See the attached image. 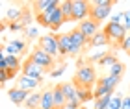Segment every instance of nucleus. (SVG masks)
Masks as SVG:
<instances>
[{
    "label": "nucleus",
    "instance_id": "obj_23",
    "mask_svg": "<svg viewBox=\"0 0 130 109\" xmlns=\"http://www.w3.org/2000/svg\"><path fill=\"white\" fill-rule=\"evenodd\" d=\"M115 63H119V59H117L115 54H106L102 59L99 61V65H100V67H106V68H111Z\"/></svg>",
    "mask_w": 130,
    "mask_h": 109
},
{
    "label": "nucleus",
    "instance_id": "obj_27",
    "mask_svg": "<svg viewBox=\"0 0 130 109\" xmlns=\"http://www.w3.org/2000/svg\"><path fill=\"white\" fill-rule=\"evenodd\" d=\"M110 76H117V78H123V74H125V65H123V63L119 61V63H115L113 67L110 68Z\"/></svg>",
    "mask_w": 130,
    "mask_h": 109
},
{
    "label": "nucleus",
    "instance_id": "obj_13",
    "mask_svg": "<svg viewBox=\"0 0 130 109\" xmlns=\"http://www.w3.org/2000/svg\"><path fill=\"white\" fill-rule=\"evenodd\" d=\"M37 85H39V79L30 78V76H24V74H22V76L19 78V81H17V87L22 89V91H28V93H30V91H34Z\"/></svg>",
    "mask_w": 130,
    "mask_h": 109
},
{
    "label": "nucleus",
    "instance_id": "obj_7",
    "mask_svg": "<svg viewBox=\"0 0 130 109\" xmlns=\"http://www.w3.org/2000/svg\"><path fill=\"white\" fill-rule=\"evenodd\" d=\"M22 74L24 76H30V78H35V79H43L45 78V68H41L37 63H34L32 59H26V63H24V67H22Z\"/></svg>",
    "mask_w": 130,
    "mask_h": 109
},
{
    "label": "nucleus",
    "instance_id": "obj_29",
    "mask_svg": "<svg viewBox=\"0 0 130 109\" xmlns=\"http://www.w3.org/2000/svg\"><path fill=\"white\" fill-rule=\"evenodd\" d=\"M121 48H123V50H125V52L130 56V35H126V39L121 43Z\"/></svg>",
    "mask_w": 130,
    "mask_h": 109
},
{
    "label": "nucleus",
    "instance_id": "obj_15",
    "mask_svg": "<svg viewBox=\"0 0 130 109\" xmlns=\"http://www.w3.org/2000/svg\"><path fill=\"white\" fill-rule=\"evenodd\" d=\"M22 15H24V9L22 8H9L8 9V13H6V19H4V22H19L21 19H22Z\"/></svg>",
    "mask_w": 130,
    "mask_h": 109
},
{
    "label": "nucleus",
    "instance_id": "obj_9",
    "mask_svg": "<svg viewBox=\"0 0 130 109\" xmlns=\"http://www.w3.org/2000/svg\"><path fill=\"white\" fill-rule=\"evenodd\" d=\"M9 100H11V104H15V105H22V104H26V100H28V96H30V93L28 91H22L19 87H13V89H9Z\"/></svg>",
    "mask_w": 130,
    "mask_h": 109
},
{
    "label": "nucleus",
    "instance_id": "obj_24",
    "mask_svg": "<svg viewBox=\"0 0 130 109\" xmlns=\"http://www.w3.org/2000/svg\"><path fill=\"white\" fill-rule=\"evenodd\" d=\"M111 96L113 94H106V96H100V98H95V107L93 109H108L110 102H111Z\"/></svg>",
    "mask_w": 130,
    "mask_h": 109
},
{
    "label": "nucleus",
    "instance_id": "obj_1",
    "mask_svg": "<svg viewBox=\"0 0 130 109\" xmlns=\"http://www.w3.org/2000/svg\"><path fill=\"white\" fill-rule=\"evenodd\" d=\"M73 83L76 85V89H91L93 85L97 83L95 67H91L89 63L80 65L78 70H76V74H74V78H73Z\"/></svg>",
    "mask_w": 130,
    "mask_h": 109
},
{
    "label": "nucleus",
    "instance_id": "obj_16",
    "mask_svg": "<svg viewBox=\"0 0 130 109\" xmlns=\"http://www.w3.org/2000/svg\"><path fill=\"white\" fill-rule=\"evenodd\" d=\"M24 41H19V39H15V41H11L8 46H6V52H8V56H17L21 54L22 50H24Z\"/></svg>",
    "mask_w": 130,
    "mask_h": 109
},
{
    "label": "nucleus",
    "instance_id": "obj_19",
    "mask_svg": "<svg viewBox=\"0 0 130 109\" xmlns=\"http://www.w3.org/2000/svg\"><path fill=\"white\" fill-rule=\"evenodd\" d=\"M39 109H54V96H52V91H45L43 93Z\"/></svg>",
    "mask_w": 130,
    "mask_h": 109
},
{
    "label": "nucleus",
    "instance_id": "obj_31",
    "mask_svg": "<svg viewBox=\"0 0 130 109\" xmlns=\"http://www.w3.org/2000/svg\"><path fill=\"white\" fill-rule=\"evenodd\" d=\"M63 72H65V67H63V65H60V68H54V70H50V76L58 78V76H61Z\"/></svg>",
    "mask_w": 130,
    "mask_h": 109
},
{
    "label": "nucleus",
    "instance_id": "obj_26",
    "mask_svg": "<svg viewBox=\"0 0 130 109\" xmlns=\"http://www.w3.org/2000/svg\"><path fill=\"white\" fill-rule=\"evenodd\" d=\"M123 98H125V96L123 94H113L111 96V102H110V105H108V109H121L123 107Z\"/></svg>",
    "mask_w": 130,
    "mask_h": 109
},
{
    "label": "nucleus",
    "instance_id": "obj_22",
    "mask_svg": "<svg viewBox=\"0 0 130 109\" xmlns=\"http://www.w3.org/2000/svg\"><path fill=\"white\" fill-rule=\"evenodd\" d=\"M60 8H61V13H63L65 22L73 20V0H65V2H61Z\"/></svg>",
    "mask_w": 130,
    "mask_h": 109
},
{
    "label": "nucleus",
    "instance_id": "obj_21",
    "mask_svg": "<svg viewBox=\"0 0 130 109\" xmlns=\"http://www.w3.org/2000/svg\"><path fill=\"white\" fill-rule=\"evenodd\" d=\"M41 96L43 94H39V93H32L30 96H28V100H26V107L28 109H39V105H41Z\"/></svg>",
    "mask_w": 130,
    "mask_h": 109
},
{
    "label": "nucleus",
    "instance_id": "obj_32",
    "mask_svg": "<svg viewBox=\"0 0 130 109\" xmlns=\"http://www.w3.org/2000/svg\"><path fill=\"white\" fill-rule=\"evenodd\" d=\"M9 30H11V32H21V30H24V26H22L21 22H11V24H9Z\"/></svg>",
    "mask_w": 130,
    "mask_h": 109
},
{
    "label": "nucleus",
    "instance_id": "obj_6",
    "mask_svg": "<svg viewBox=\"0 0 130 109\" xmlns=\"http://www.w3.org/2000/svg\"><path fill=\"white\" fill-rule=\"evenodd\" d=\"M28 59H32L34 63H37L41 68H45V72H46V70H50V68L54 67V57L48 56L46 52H43L41 48H35L34 52H32V56L28 57Z\"/></svg>",
    "mask_w": 130,
    "mask_h": 109
},
{
    "label": "nucleus",
    "instance_id": "obj_12",
    "mask_svg": "<svg viewBox=\"0 0 130 109\" xmlns=\"http://www.w3.org/2000/svg\"><path fill=\"white\" fill-rule=\"evenodd\" d=\"M58 46H60V56H69L71 54L73 41H71L69 33H60L58 35Z\"/></svg>",
    "mask_w": 130,
    "mask_h": 109
},
{
    "label": "nucleus",
    "instance_id": "obj_14",
    "mask_svg": "<svg viewBox=\"0 0 130 109\" xmlns=\"http://www.w3.org/2000/svg\"><path fill=\"white\" fill-rule=\"evenodd\" d=\"M52 96H54V109H63L65 104H67V98H65V93H63L61 85H56V87L52 89Z\"/></svg>",
    "mask_w": 130,
    "mask_h": 109
},
{
    "label": "nucleus",
    "instance_id": "obj_35",
    "mask_svg": "<svg viewBox=\"0 0 130 109\" xmlns=\"http://www.w3.org/2000/svg\"><path fill=\"white\" fill-rule=\"evenodd\" d=\"M121 109H130V96H125V98H123V107Z\"/></svg>",
    "mask_w": 130,
    "mask_h": 109
},
{
    "label": "nucleus",
    "instance_id": "obj_28",
    "mask_svg": "<svg viewBox=\"0 0 130 109\" xmlns=\"http://www.w3.org/2000/svg\"><path fill=\"white\" fill-rule=\"evenodd\" d=\"M121 24L125 26L126 32L130 30V9H128V11H123V22H121Z\"/></svg>",
    "mask_w": 130,
    "mask_h": 109
},
{
    "label": "nucleus",
    "instance_id": "obj_17",
    "mask_svg": "<svg viewBox=\"0 0 130 109\" xmlns=\"http://www.w3.org/2000/svg\"><path fill=\"white\" fill-rule=\"evenodd\" d=\"M65 22V19H63V13H61V8H58V9H54V13H52V19H50V30H58L61 24Z\"/></svg>",
    "mask_w": 130,
    "mask_h": 109
},
{
    "label": "nucleus",
    "instance_id": "obj_11",
    "mask_svg": "<svg viewBox=\"0 0 130 109\" xmlns=\"http://www.w3.org/2000/svg\"><path fill=\"white\" fill-rule=\"evenodd\" d=\"M69 37H71V41H73V44L78 46V48H84L86 44H89V39H87L78 28H73V30L69 32Z\"/></svg>",
    "mask_w": 130,
    "mask_h": 109
},
{
    "label": "nucleus",
    "instance_id": "obj_25",
    "mask_svg": "<svg viewBox=\"0 0 130 109\" xmlns=\"http://www.w3.org/2000/svg\"><path fill=\"white\" fill-rule=\"evenodd\" d=\"M78 98H80L82 104H86L89 100H95V94H93L91 89H78Z\"/></svg>",
    "mask_w": 130,
    "mask_h": 109
},
{
    "label": "nucleus",
    "instance_id": "obj_5",
    "mask_svg": "<svg viewBox=\"0 0 130 109\" xmlns=\"http://www.w3.org/2000/svg\"><path fill=\"white\" fill-rule=\"evenodd\" d=\"M91 13V2L86 0H73V20L84 22Z\"/></svg>",
    "mask_w": 130,
    "mask_h": 109
},
{
    "label": "nucleus",
    "instance_id": "obj_30",
    "mask_svg": "<svg viewBox=\"0 0 130 109\" xmlns=\"http://www.w3.org/2000/svg\"><path fill=\"white\" fill-rule=\"evenodd\" d=\"M11 76H9V70H0V83H6V81H8V79H9Z\"/></svg>",
    "mask_w": 130,
    "mask_h": 109
},
{
    "label": "nucleus",
    "instance_id": "obj_18",
    "mask_svg": "<svg viewBox=\"0 0 130 109\" xmlns=\"http://www.w3.org/2000/svg\"><path fill=\"white\" fill-rule=\"evenodd\" d=\"M119 81H121V78H117V76H104V78H100L97 83H100V85H104V87H108L110 91H113L117 85H119Z\"/></svg>",
    "mask_w": 130,
    "mask_h": 109
},
{
    "label": "nucleus",
    "instance_id": "obj_4",
    "mask_svg": "<svg viewBox=\"0 0 130 109\" xmlns=\"http://www.w3.org/2000/svg\"><path fill=\"white\" fill-rule=\"evenodd\" d=\"M39 48L46 52L52 57H58L60 56V46H58V37L56 35H43L39 37Z\"/></svg>",
    "mask_w": 130,
    "mask_h": 109
},
{
    "label": "nucleus",
    "instance_id": "obj_20",
    "mask_svg": "<svg viewBox=\"0 0 130 109\" xmlns=\"http://www.w3.org/2000/svg\"><path fill=\"white\" fill-rule=\"evenodd\" d=\"M110 44V39L104 35V32H99L93 39H89V46H106Z\"/></svg>",
    "mask_w": 130,
    "mask_h": 109
},
{
    "label": "nucleus",
    "instance_id": "obj_10",
    "mask_svg": "<svg viewBox=\"0 0 130 109\" xmlns=\"http://www.w3.org/2000/svg\"><path fill=\"white\" fill-rule=\"evenodd\" d=\"M60 6H61V2H58V0H37V2H34V8H35V13L37 15L46 13L50 9H56Z\"/></svg>",
    "mask_w": 130,
    "mask_h": 109
},
{
    "label": "nucleus",
    "instance_id": "obj_33",
    "mask_svg": "<svg viewBox=\"0 0 130 109\" xmlns=\"http://www.w3.org/2000/svg\"><path fill=\"white\" fill-rule=\"evenodd\" d=\"M0 70H8V59H6V56H0Z\"/></svg>",
    "mask_w": 130,
    "mask_h": 109
},
{
    "label": "nucleus",
    "instance_id": "obj_3",
    "mask_svg": "<svg viewBox=\"0 0 130 109\" xmlns=\"http://www.w3.org/2000/svg\"><path fill=\"white\" fill-rule=\"evenodd\" d=\"M104 35L110 39V43H115V44H119L121 46V43L126 39V30H125V26L119 24V22H108V24L104 26Z\"/></svg>",
    "mask_w": 130,
    "mask_h": 109
},
{
    "label": "nucleus",
    "instance_id": "obj_8",
    "mask_svg": "<svg viewBox=\"0 0 130 109\" xmlns=\"http://www.w3.org/2000/svg\"><path fill=\"white\" fill-rule=\"evenodd\" d=\"M78 30L84 33L87 39H93L99 33V22L87 19V20H84V22H80V24H78Z\"/></svg>",
    "mask_w": 130,
    "mask_h": 109
},
{
    "label": "nucleus",
    "instance_id": "obj_2",
    "mask_svg": "<svg viewBox=\"0 0 130 109\" xmlns=\"http://www.w3.org/2000/svg\"><path fill=\"white\" fill-rule=\"evenodd\" d=\"M111 6H113L111 0H97V2H91V13H89L91 20H95V22L100 24V22L110 15Z\"/></svg>",
    "mask_w": 130,
    "mask_h": 109
},
{
    "label": "nucleus",
    "instance_id": "obj_34",
    "mask_svg": "<svg viewBox=\"0 0 130 109\" xmlns=\"http://www.w3.org/2000/svg\"><path fill=\"white\" fill-rule=\"evenodd\" d=\"M28 37H37V28H26Z\"/></svg>",
    "mask_w": 130,
    "mask_h": 109
}]
</instances>
